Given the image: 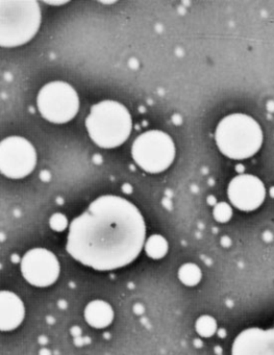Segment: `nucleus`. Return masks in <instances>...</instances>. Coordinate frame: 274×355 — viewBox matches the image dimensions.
<instances>
[{
	"mask_svg": "<svg viewBox=\"0 0 274 355\" xmlns=\"http://www.w3.org/2000/svg\"><path fill=\"white\" fill-rule=\"evenodd\" d=\"M145 236L144 219L136 205L122 197L105 195L71 222L66 249L83 265L110 271L135 261Z\"/></svg>",
	"mask_w": 274,
	"mask_h": 355,
	"instance_id": "nucleus-1",
	"label": "nucleus"
},
{
	"mask_svg": "<svg viewBox=\"0 0 274 355\" xmlns=\"http://www.w3.org/2000/svg\"><path fill=\"white\" fill-rule=\"evenodd\" d=\"M86 128L93 142L101 148H116L123 144L132 132V117L121 103L105 101L91 107Z\"/></svg>",
	"mask_w": 274,
	"mask_h": 355,
	"instance_id": "nucleus-2",
	"label": "nucleus"
},
{
	"mask_svg": "<svg viewBox=\"0 0 274 355\" xmlns=\"http://www.w3.org/2000/svg\"><path fill=\"white\" fill-rule=\"evenodd\" d=\"M215 139L218 148L225 157L244 159L259 150L263 143V132L250 116L232 114L219 122Z\"/></svg>",
	"mask_w": 274,
	"mask_h": 355,
	"instance_id": "nucleus-3",
	"label": "nucleus"
},
{
	"mask_svg": "<svg viewBox=\"0 0 274 355\" xmlns=\"http://www.w3.org/2000/svg\"><path fill=\"white\" fill-rule=\"evenodd\" d=\"M3 47H17L30 42L40 28L41 9L35 0H3L0 3Z\"/></svg>",
	"mask_w": 274,
	"mask_h": 355,
	"instance_id": "nucleus-4",
	"label": "nucleus"
},
{
	"mask_svg": "<svg viewBox=\"0 0 274 355\" xmlns=\"http://www.w3.org/2000/svg\"><path fill=\"white\" fill-rule=\"evenodd\" d=\"M132 155L141 169L148 173H161L173 163L175 145L169 135L149 130L135 140Z\"/></svg>",
	"mask_w": 274,
	"mask_h": 355,
	"instance_id": "nucleus-5",
	"label": "nucleus"
},
{
	"mask_svg": "<svg viewBox=\"0 0 274 355\" xmlns=\"http://www.w3.org/2000/svg\"><path fill=\"white\" fill-rule=\"evenodd\" d=\"M37 105L43 118L55 124L71 121L80 110V98L74 87L67 83L45 85L37 97Z\"/></svg>",
	"mask_w": 274,
	"mask_h": 355,
	"instance_id": "nucleus-6",
	"label": "nucleus"
},
{
	"mask_svg": "<svg viewBox=\"0 0 274 355\" xmlns=\"http://www.w3.org/2000/svg\"><path fill=\"white\" fill-rule=\"evenodd\" d=\"M37 165V153L32 143L22 137H9L0 145L1 173L19 180L30 175Z\"/></svg>",
	"mask_w": 274,
	"mask_h": 355,
	"instance_id": "nucleus-7",
	"label": "nucleus"
},
{
	"mask_svg": "<svg viewBox=\"0 0 274 355\" xmlns=\"http://www.w3.org/2000/svg\"><path fill=\"white\" fill-rule=\"evenodd\" d=\"M22 271L31 284L45 288L57 282L60 263L57 257L47 249H32L22 259Z\"/></svg>",
	"mask_w": 274,
	"mask_h": 355,
	"instance_id": "nucleus-8",
	"label": "nucleus"
},
{
	"mask_svg": "<svg viewBox=\"0 0 274 355\" xmlns=\"http://www.w3.org/2000/svg\"><path fill=\"white\" fill-rule=\"evenodd\" d=\"M228 195L237 209L251 211L261 207L265 200L266 190L261 180L250 174H242L230 182Z\"/></svg>",
	"mask_w": 274,
	"mask_h": 355,
	"instance_id": "nucleus-9",
	"label": "nucleus"
},
{
	"mask_svg": "<svg viewBox=\"0 0 274 355\" xmlns=\"http://www.w3.org/2000/svg\"><path fill=\"white\" fill-rule=\"evenodd\" d=\"M232 355H274L272 329L249 328L241 332L232 345Z\"/></svg>",
	"mask_w": 274,
	"mask_h": 355,
	"instance_id": "nucleus-10",
	"label": "nucleus"
},
{
	"mask_svg": "<svg viewBox=\"0 0 274 355\" xmlns=\"http://www.w3.org/2000/svg\"><path fill=\"white\" fill-rule=\"evenodd\" d=\"M24 318V305L14 293L1 292V330L17 328Z\"/></svg>",
	"mask_w": 274,
	"mask_h": 355,
	"instance_id": "nucleus-11",
	"label": "nucleus"
},
{
	"mask_svg": "<svg viewBox=\"0 0 274 355\" xmlns=\"http://www.w3.org/2000/svg\"><path fill=\"white\" fill-rule=\"evenodd\" d=\"M85 318L92 327L105 328L113 321V309L105 301H93L85 309Z\"/></svg>",
	"mask_w": 274,
	"mask_h": 355,
	"instance_id": "nucleus-12",
	"label": "nucleus"
},
{
	"mask_svg": "<svg viewBox=\"0 0 274 355\" xmlns=\"http://www.w3.org/2000/svg\"><path fill=\"white\" fill-rule=\"evenodd\" d=\"M145 251L151 259H162L165 257L168 251L167 241L159 234L151 236L145 244Z\"/></svg>",
	"mask_w": 274,
	"mask_h": 355,
	"instance_id": "nucleus-13",
	"label": "nucleus"
},
{
	"mask_svg": "<svg viewBox=\"0 0 274 355\" xmlns=\"http://www.w3.org/2000/svg\"><path fill=\"white\" fill-rule=\"evenodd\" d=\"M178 277L186 286H196L201 279L200 269L194 263H186L178 271Z\"/></svg>",
	"mask_w": 274,
	"mask_h": 355,
	"instance_id": "nucleus-14",
	"label": "nucleus"
},
{
	"mask_svg": "<svg viewBox=\"0 0 274 355\" xmlns=\"http://www.w3.org/2000/svg\"><path fill=\"white\" fill-rule=\"evenodd\" d=\"M217 330V323L214 318L209 315H203L196 322V331L203 338H209L215 334Z\"/></svg>",
	"mask_w": 274,
	"mask_h": 355,
	"instance_id": "nucleus-15",
	"label": "nucleus"
},
{
	"mask_svg": "<svg viewBox=\"0 0 274 355\" xmlns=\"http://www.w3.org/2000/svg\"><path fill=\"white\" fill-rule=\"evenodd\" d=\"M232 211L230 205L225 202H220L216 205L214 209V217L218 222H228L232 218Z\"/></svg>",
	"mask_w": 274,
	"mask_h": 355,
	"instance_id": "nucleus-16",
	"label": "nucleus"
},
{
	"mask_svg": "<svg viewBox=\"0 0 274 355\" xmlns=\"http://www.w3.org/2000/svg\"><path fill=\"white\" fill-rule=\"evenodd\" d=\"M49 224L55 232H63L68 226L67 218L63 214H55V215L51 216Z\"/></svg>",
	"mask_w": 274,
	"mask_h": 355,
	"instance_id": "nucleus-17",
	"label": "nucleus"
},
{
	"mask_svg": "<svg viewBox=\"0 0 274 355\" xmlns=\"http://www.w3.org/2000/svg\"><path fill=\"white\" fill-rule=\"evenodd\" d=\"M46 3L51 6H63L68 3V1H46Z\"/></svg>",
	"mask_w": 274,
	"mask_h": 355,
	"instance_id": "nucleus-18",
	"label": "nucleus"
},
{
	"mask_svg": "<svg viewBox=\"0 0 274 355\" xmlns=\"http://www.w3.org/2000/svg\"><path fill=\"white\" fill-rule=\"evenodd\" d=\"M122 189H123L124 193H128V194L132 193V187H130L128 184H124L123 188Z\"/></svg>",
	"mask_w": 274,
	"mask_h": 355,
	"instance_id": "nucleus-19",
	"label": "nucleus"
},
{
	"mask_svg": "<svg viewBox=\"0 0 274 355\" xmlns=\"http://www.w3.org/2000/svg\"><path fill=\"white\" fill-rule=\"evenodd\" d=\"M41 355H51V352L47 350L41 351Z\"/></svg>",
	"mask_w": 274,
	"mask_h": 355,
	"instance_id": "nucleus-20",
	"label": "nucleus"
},
{
	"mask_svg": "<svg viewBox=\"0 0 274 355\" xmlns=\"http://www.w3.org/2000/svg\"><path fill=\"white\" fill-rule=\"evenodd\" d=\"M209 203L214 205V203H215V198H214V197H209Z\"/></svg>",
	"mask_w": 274,
	"mask_h": 355,
	"instance_id": "nucleus-21",
	"label": "nucleus"
},
{
	"mask_svg": "<svg viewBox=\"0 0 274 355\" xmlns=\"http://www.w3.org/2000/svg\"><path fill=\"white\" fill-rule=\"evenodd\" d=\"M101 3H105V5H112V3H115V1H108V3H105V1H101Z\"/></svg>",
	"mask_w": 274,
	"mask_h": 355,
	"instance_id": "nucleus-22",
	"label": "nucleus"
},
{
	"mask_svg": "<svg viewBox=\"0 0 274 355\" xmlns=\"http://www.w3.org/2000/svg\"><path fill=\"white\" fill-rule=\"evenodd\" d=\"M219 336H224V330L223 329L220 330Z\"/></svg>",
	"mask_w": 274,
	"mask_h": 355,
	"instance_id": "nucleus-23",
	"label": "nucleus"
},
{
	"mask_svg": "<svg viewBox=\"0 0 274 355\" xmlns=\"http://www.w3.org/2000/svg\"><path fill=\"white\" fill-rule=\"evenodd\" d=\"M272 336H273V340H274V328L272 329Z\"/></svg>",
	"mask_w": 274,
	"mask_h": 355,
	"instance_id": "nucleus-24",
	"label": "nucleus"
},
{
	"mask_svg": "<svg viewBox=\"0 0 274 355\" xmlns=\"http://www.w3.org/2000/svg\"><path fill=\"white\" fill-rule=\"evenodd\" d=\"M272 195H273L274 196V189H272V193H271Z\"/></svg>",
	"mask_w": 274,
	"mask_h": 355,
	"instance_id": "nucleus-25",
	"label": "nucleus"
}]
</instances>
